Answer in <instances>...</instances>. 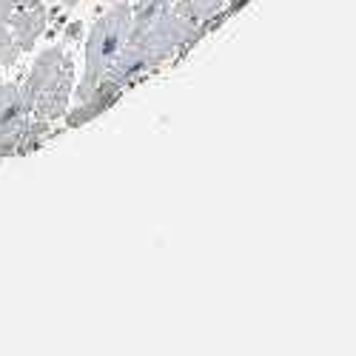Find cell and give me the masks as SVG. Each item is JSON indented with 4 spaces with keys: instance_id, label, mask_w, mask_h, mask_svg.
Returning <instances> with one entry per match:
<instances>
[{
    "instance_id": "obj_5",
    "label": "cell",
    "mask_w": 356,
    "mask_h": 356,
    "mask_svg": "<svg viewBox=\"0 0 356 356\" xmlns=\"http://www.w3.org/2000/svg\"><path fill=\"white\" fill-rule=\"evenodd\" d=\"M123 95V86H117V83H111V80H100L97 83V88L92 95H88L86 100H80V106L74 108V111H69L66 114V126L69 129H77V126H86L88 120H95L97 114H103L106 108H111L114 106V100Z\"/></svg>"
},
{
    "instance_id": "obj_7",
    "label": "cell",
    "mask_w": 356,
    "mask_h": 356,
    "mask_svg": "<svg viewBox=\"0 0 356 356\" xmlns=\"http://www.w3.org/2000/svg\"><path fill=\"white\" fill-rule=\"evenodd\" d=\"M171 6H174V0H134L131 3V32H140V29L152 26Z\"/></svg>"
},
{
    "instance_id": "obj_8",
    "label": "cell",
    "mask_w": 356,
    "mask_h": 356,
    "mask_svg": "<svg viewBox=\"0 0 356 356\" xmlns=\"http://www.w3.org/2000/svg\"><path fill=\"white\" fill-rule=\"evenodd\" d=\"M225 3H228V0H177V6H180L194 23L209 26V29H211L214 17L222 15Z\"/></svg>"
},
{
    "instance_id": "obj_3",
    "label": "cell",
    "mask_w": 356,
    "mask_h": 356,
    "mask_svg": "<svg viewBox=\"0 0 356 356\" xmlns=\"http://www.w3.org/2000/svg\"><path fill=\"white\" fill-rule=\"evenodd\" d=\"M129 32H131V0H120V3H114L108 12L97 17V23L92 26V35L86 40V66L74 88L77 103L92 95L97 83L106 77L114 57L126 46Z\"/></svg>"
},
{
    "instance_id": "obj_12",
    "label": "cell",
    "mask_w": 356,
    "mask_h": 356,
    "mask_svg": "<svg viewBox=\"0 0 356 356\" xmlns=\"http://www.w3.org/2000/svg\"><path fill=\"white\" fill-rule=\"evenodd\" d=\"M60 3H63V6H69V9H72V6H77V3H80V0H60Z\"/></svg>"
},
{
    "instance_id": "obj_4",
    "label": "cell",
    "mask_w": 356,
    "mask_h": 356,
    "mask_svg": "<svg viewBox=\"0 0 356 356\" xmlns=\"http://www.w3.org/2000/svg\"><path fill=\"white\" fill-rule=\"evenodd\" d=\"M32 123V108L23 100L20 83H0V160L15 157Z\"/></svg>"
},
{
    "instance_id": "obj_9",
    "label": "cell",
    "mask_w": 356,
    "mask_h": 356,
    "mask_svg": "<svg viewBox=\"0 0 356 356\" xmlns=\"http://www.w3.org/2000/svg\"><path fill=\"white\" fill-rule=\"evenodd\" d=\"M20 54L23 51H20L17 40L12 38V29L0 23V66H15Z\"/></svg>"
},
{
    "instance_id": "obj_2",
    "label": "cell",
    "mask_w": 356,
    "mask_h": 356,
    "mask_svg": "<svg viewBox=\"0 0 356 356\" xmlns=\"http://www.w3.org/2000/svg\"><path fill=\"white\" fill-rule=\"evenodd\" d=\"M20 92L29 108H32L35 120L54 123L66 117L69 97L74 95V63L63 51V46H51L38 54V60L32 72L26 74Z\"/></svg>"
},
{
    "instance_id": "obj_1",
    "label": "cell",
    "mask_w": 356,
    "mask_h": 356,
    "mask_svg": "<svg viewBox=\"0 0 356 356\" xmlns=\"http://www.w3.org/2000/svg\"><path fill=\"white\" fill-rule=\"evenodd\" d=\"M205 32H209V26L194 23L174 0V6L163 17H157L152 26L140 29V32H129V40L120 49V54L114 57V63L108 66L106 80L129 88L143 74L168 63L177 51L197 43Z\"/></svg>"
},
{
    "instance_id": "obj_13",
    "label": "cell",
    "mask_w": 356,
    "mask_h": 356,
    "mask_svg": "<svg viewBox=\"0 0 356 356\" xmlns=\"http://www.w3.org/2000/svg\"><path fill=\"white\" fill-rule=\"evenodd\" d=\"M0 69H3V66H0Z\"/></svg>"
},
{
    "instance_id": "obj_6",
    "label": "cell",
    "mask_w": 356,
    "mask_h": 356,
    "mask_svg": "<svg viewBox=\"0 0 356 356\" xmlns=\"http://www.w3.org/2000/svg\"><path fill=\"white\" fill-rule=\"evenodd\" d=\"M49 26V9L43 3L38 6H29V9H20L12 20H9V29H12V38L17 40L20 51H29L35 46V40L46 32Z\"/></svg>"
},
{
    "instance_id": "obj_11",
    "label": "cell",
    "mask_w": 356,
    "mask_h": 356,
    "mask_svg": "<svg viewBox=\"0 0 356 356\" xmlns=\"http://www.w3.org/2000/svg\"><path fill=\"white\" fill-rule=\"evenodd\" d=\"M245 3H248V0H231V6H228V15H234L236 9H243Z\"/></svg>"
},
{
    "instance_id": "obj_10",
    "label": "cell",
    "mask_w": 356,
    "mask_h": 356,
    "mask_svg": "<svg viewBox=\"0 0 356 356\" xmlns=\"http://www.w3.org/2000/svg\"><path fill=\"white\" fill-rule=\"evenodd\" d=\"M43 0H0V23L9 26V20L20 12V9H29V6H38Z\"/></svg>"
}]
</instances>
